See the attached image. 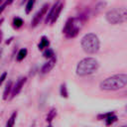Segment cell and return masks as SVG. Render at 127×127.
<instances>
[{
  "instance_id": "obj_3",
  "label": "cell",
  "mask_w": 127,
  "mask_h": 127,
  "mask_svg": "<svg viewBox=\"0 0 127 127\" xmlns=\"http://www.w3.org/2000/svg\"><path fill=\"white\" fill-rule=\"evenodd\" d=\"M80 44H81L82 50H83L86 54H89V55L96 54V53L99 51V48H100L99 39H98V37H97L95 34H93V33L85 34V35L82 37Z\"/></svg>"
},
{
  "instance_id": "obj_2",
  "label": "cell",
  "mask_w": 127,
  "mask_h": 127,
  "mask_svg": "<svg viewBox=\"0 0 127 127\" xmlns=\"http://www.w3.org/2000/svg\"><path fill=\"white\" fill-rule=\"evenodd\" d=\"M99 67V63L95 58L87 57L82 59L76 65V74L79 76H85L92 74L97 71Z\"/></svg>"
},
{
  "instance_id": "obj_16",
  "label": "cell",
  "mask_w": 127,
  "mask_h": 127,
  "mask_svg": "<svg viewBox=\"0 0 127 127\" xmlns=\"http://www.w3.org/2000/svg\"><path fill=\"white\" fill-rule=\"evenodd\" d=\"M36 3V0H27V4L25 6V11L27 14H30L32 9L34 8V5Z\"/></svg>"
},
{
  "instance_id": "obj_15",
  "label": "cell",
  "mask_w": 127,
  "mask_h": 127,
  "mask_svg": "<svg viewBox=\"0 0 127 127\" xmlns=\"http://www.w3.org/2000/svg\"><path fill=\"white\" fill-rule=\"evenodd\" d=\"M104 120H105V124H106L107 126H110V125H112L114 122H116V121H117V116L113 113V114H111V115L107 116Z\"/></svg>"
},
{
  "instance_id": "obj_24",
  "label": "cell",
  "mask_w": 127,
  "mask_h": 127,
  "mask_svg": "<svg viewBox=\"0 0 127 127\" xmlns=\"http://www.w3.org/2000/svg\"><path fill=\"white\" fill-rule=\"evenodd\" d=\"M12 39H13V38H10V39H9V41H7V42H6V44H7V45H8V44H10V42L12 41Z\"/></svg>"
},
{
  "instance_id": "obj_17",
  "label": "cell",
  "mask_w": 127,
  "mask_h": 127,
  "mask_svg": "<svg viewBox=\"0 0 127 127\" xmlns=\"http://www.w3.org/2000/svg\"><path fill=\"white\" fill-rule=\"evenodd\" d=\"M43 57L46 58V59H52V58L55 57V53H54V51L52 49L47 48V49H45V51L43 53Z\"/></svg>"
},
{
  "instance_id": "obj_26",
  "label": "cell",
  "mask_w": 127,
  "mask_h": 127,
  "mask_svg": "<svg viewBox=\"0 0 127 127\" xmlns=\"http://www.w3.org/2000/svg\"><path fill=\"white\" fill-rule=\"evenodd\" d=\"M118 127H127L126 125H122V126H118Z\"/></svg>"
},
{
  "instance_id": "obj_5",
  "label": "cell",
  "mask_w": 127,
  "mask_h": 127,
  "mask_svg": "<svg viewBox=\"0 0 127 127\" xmlns=\"http://www.w3.org/2000/svg\"><path fill=\"white\" fill-rule=\"evenodd\" d=\"M105 18L108 23L112 25H117V24H122L127 20V11L126 8L121 7V8H113L109 11L106 12Z\"/></svg>"
},
{
  "instance_id": "obj_7",
  "label": "cell",
  "mask_w": 127,
  "mask_h": 127,
  "mask_svg": "<svg viewBox=\"0 0 127 127\" xmlns=\"http://www.w3.org/2000/svg\"><path fill=\"white\" fill-rule=\"evenodd\" d=\"M26 81H27V77H25V76L20 77V78H19V79L16 81L15 85L12 87V91H11V96H10V99L14 98L16 95H18V94L20 93V91L22 90V88H23L24 84L26 83Z\"/></svg>"
},
{
  "instance_id": "obj_20",
  "label": "cell",
  "mask_w": 127,
  "mask_h": 127,
  "mask_svg": "<svg viewBox=\"0 0 127 127\" xmlns=\"http://www.w3.org/2000/svg\"><path fill=\"white\" fill-rule=\"evenodd\" d=\"M6 76H7V72H6V71H4V72L0 75V86L2 85V83L4 82V80L6 79Z\"/></svg>"
},
{
  "instance_id": "obj_10",
  "label": "cell",
  "mask_w": 127,
  "mask_h": 127,
  "mask_svg": "<svg viewBox=\"0 0 127 127\" xmlns=\"http://www.w3.org/2000/svg\"><path fill=\"white\" fill-rule=\"evenodd\" d=\"M12 87H13V83L11 80H9L7 83H6V86L4 88V91H3V99L6 100L9 95L11 94V91H12Z\"/></svg>"
},
{
  "instance_id": "obj_1",
  "label": "cell",
  "mask_w": 127,
  "mask_h": 127,
  "mask_svg": "<svg viewBox=\"0 0 127 127\" xmlns=\"http://www.w3.org/2000/svg\"><path fill=\"white\" fill-rule=\"evenodd\" d=\"M126 84H127V74L118 73L103 79L99 83V87L101 90L112 91V90H118L124 88Z\"/></svg>"
},
{
  "instance_id": "obj_13",
  "label": "cell",
  "mask_w": 127,
  "mask_h": 127,
  "mask_svg": "<svg viewBox=\"0 0 127 127\" xmlns=\"http://www.w3.org/2000/svg\"><path fill=\"white\" fill-rule=\"evenodd\" d=\"M17 114H18L17 111H14L11 114V116L9 117L5 127H14V124H15V121H16V118H17Z\"/></svg>"
},
{
  "instance_id": "obj_25",
  "label": "cell",
  "mask_w": 127,
  "mask_h": 127,
  "mask_svg": "<svg viewBox=\"0 0 127 127\" xmlns=\"http://www.w3.org/2000/svg\"><path fill=\"white\" fill-rule=\"evenodd\" d=\"M3 21H4V19H0V26L2 25V23H3Z\"/></svg>"
},
{
  "instance_id": "obj_14",
  "label": "cell",
  "mask_w": 127,
  "mask_h": 127,
  "mask_svg": "<svg viewBox=\"0 0 127 127\" xmlns=\"http://www.w3.org/2000/svg\"><path fill=\"white\" fill-rule=\"evenodd\" d=\"M56 116H57V109H56V108H52V109L48 112V115H47V118H46L47 122L51 123V122L53 121V119H55Z\"/></svg>"
},
{
  "instance_id": "obj_6",
  "label": "cell",
  "mask_w": 127,
  "mask_h": 127,
  "mask_svg": "<svg viewBox=\"0 0 127 127\" xmlns=\"http://www.w3.org/2000/svg\"><path fill=\"white\" fill-rule=\"evenodd\" d=\"M49 8H50V4H49V3H46V4H44V5L41 7V9L35 14V16L33 17L32 21H31V27H32V28H35V27H37V26L40 24V22L42 21V19L44 18V16H46V14H47Z\"/></svg>"
},
{
  "instance_id": "obj_11",
  "label": "cell",
  "mask_w": 127,
  "mask_h": 127,
  "mask_svg": "<svg viewBox=\"0 0 127 127\" xmlns=\"http://www.w3.org/2000/svg\"><path fill=\"white\" fill-rule=\"evenodd\" d=\"M49 45H50L49 39H48L46 36H43V37L41 38V40H40V43H39V45H38V48H39V50L43 51V50L49 48Z\"/></svg>"
},
{
  "instance_id": "obj_23",
  "label": "cell",
  "mask_w": 127,
  "mask_h": 127,
  "mask_svg": "<svg viewBox=\"0 0 127 127\" xmlns=\"http://www.w3.org/2000/svg\"><path fill=\"white\" fill-rule=\"evenodd\" d=\"M2 36H3V34H2V32L0 31V43H1V41H2Z\"/></svg>"
},
{
  "instance_id": "obj_27",
  "label": "cell",
  "mask_w": 127,
  "mask_h": 127,
  "mask_svg": "<svg viewBox=\"0 0 127 127\" xmlns=\"http://www.w3.org/2000/svg\"><path fill=\"white\" fill-rule=\"evenodd\" d=\"M48 127H53V126H52V125H51V124H50V125H49V126H48Z\"/></svg>"
},
{
  "instance_id": "obj_19",
  "label": "cell",
  "mask_w": 127,
  "mask_h": 127,
  "mask_svg": "<svg viewBox=\"0 0 127 127\" xmlns=\"http://www.w3.org/2000/svg\"><path fill=\"white\" fill-rule=\"evenodd\" d=\"M60 93H61V96L62 97H64L66 98L68 96V92H67V88H66V84L65 83H63L60 87Z\"/></svg>"
},
{
  "instance_id": "obj_4",
  "label": "cell",
  "mask_w": 127,
  "mask_h": 127,
  "mask_svg": "<svg viewBox=\"0 0 127 127\" xmlns=\"http://www.w3.org/2000/svg\"><path fill=\"white\" fill-rule=\"evenodd\" d=\"M82 25H83V20H82L81 17L69 18L64 24V27L63 29V33L68 39L74 38L78 34V32L81 29Z\"/></svg>"
},
{
  "instance_id": "obj_12",
  "label": "cell",
  "mask_w": 127,
  "mask_h": 127,
  "mask_svg": "<svg viewBox=\"0 0 127 127\" xmlns=\"http://www.w3.org/2000/svg\"><path fill=\"white\" fill-rule=\"evenodd\" d=\"M27 54H28V50H27L26 48H23V49L19 50V52H18V54H17V56H16V60H17V62H21V61H23V60L27 57Z\"/></svg>"
},
{
  "instance_id": "obj_21",
  "label": "cell",
  "mask_w": 127,
  "mask_h": 127,
  "mask_svg": "<svg viewBox=\"0 0 127 127\" xmlns=\"http://www.w3.org/2000/svg\"><path fill=\"white\" fill-rule=\"evenodd\" d=\"M8 4H7V2H4L2 5H0V15L3 13V11L5 10V8H6V6H7Z\"/></svg>"
},
{
  "instance_id": "obj_8",
  "label": "cell",
  "mask_w": 127,
  "mask_h": 127,
  "mask_svg": "<svg viewBox=\"0 0 127 127\" xmlns=\"http://www.w3.org/2000/svg\"><path fill=\"white\" fill-rule=\"evenodd\" d=\"M63 8H64V4H63V2H62L61 0H59L57 3H55L54 12H53V15H52V18H51V21H50L51 24H54V23L59 19L60 14H61Z\"/></svg>"
},
{
  "instance_id": "obj_22",
  "label": "cell",
  "mask_w": 127,
  "mask_h": 127,
  "mask_svg": "<svg viewBox=\"0 0 127 127\" xmlns=\"http://www.w3.org/2000/svg\"><path fill=\"white\" fill-rule=\"evenodd\" d=\"M6 2H7V4H8V5H10V4H12V3L14 2V0H7Z\"/></svg>"
},
{
  "instance_id": "obj_9",
  "label": "cell",
  "mask_w": 127,
  "mask_h": 127,
  "mask_svg": "<svg viewBox=\"0 0 127 127\" xmlns=\"http://www.w3.org/2000/svg\"><path fill=\"white\" fill-rule=\"evenodd\" d=\"M56 63H57V58H56V57L50 59V60H49L46 64H44V65L42 66V68H41V73H42V74H46V73L50 72V71L54 68Z\"/></svg>"
},
{
  "instance_id": "obj_18",
  "label": "cell",
  "mask_w": 127,
  "mask_h": 127,
  "mask_svg": "<svg viewBox=\"0 0 127 127\" xmlns=\"http://www.w3.org/2000/svg\"><path fill=\"white\" fill-rule=\"evenodd\" d=\"M13 26H14V28H20V27H22V25L24 24V21H23V19L22 18H20V17H15L14 19H13Z\"/></svg>"
}]
</instances>
